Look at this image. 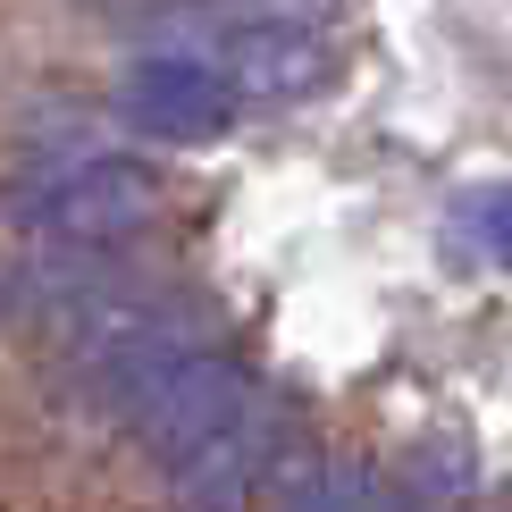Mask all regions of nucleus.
<instances>
[{"label": "nucleus", "instance_id": "3", "mask_svg": "<svg viewBox=\"0 0 512 512\" xmlns=\"http://www.w3.org/2000/svg\"><path fill=\"white\" fill-rule=\"evenodd\" d=\"M462 244L487 252V261H512V185H496V194H479V202H462Z\"/></svg>", "mask_w": 512, "mask_h": 512}, {"label": "nucleus", "instance_id": "1", "mask_svg": "<svg viewBox=\"0 0 512 512\" xmlns=\"http://www.w3.org/2000/svg\"><path fill=\"white\" fill-rule=\"evenodd\" d=\"M0 202L26 227V244H118L152 210V177L118 143H101L93 126H59V135L26 143Z\"/></svg>", "mask_w": 512, "mask_h": 512}, {"label": "nucleus", "instance_id": "2", "mask_svg": "<svg viewBox=\"0 0 512 512\" xmlns=\"http://www.w3.org/2000/svg\"><path fill=\"white\" fill-rule=\"evenodd\" d=\"M236 110H244L236 76H227L210 51H194V42L152 34V42L118 68V118L135 126V135L210 143V135H227V126H236Z\"/></svg>", "mask_w": 512, "mask_h": 512}]
</instances>
